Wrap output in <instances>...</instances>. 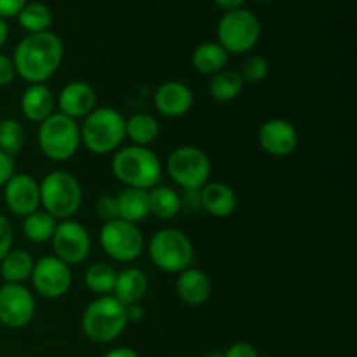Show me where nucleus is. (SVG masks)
<instances>
[{"label": "nucleus", "mask_w": 357, "mask_h": 357, "mask_svg": "<svg viewBox=\"0 0 357 357\" xmlns=\"http://www.w3.org/2000/svg\"><path fill=\"white\" fill-rule=\"evenodd\" d=\"M65 54L61 38L52 31L28 33L13 54L16 75L28 84H44L59 68Z\"/></svg>", "instance_id": "1"}, {"label": "nucleus", "mask_w": 357, "mask_h": 357, "mask_svg": "<svg viewBox=\"0 0 357 357\" xmlns=\"http://www.w3.org/2000/svg\"><path fill=\"white\" fill-rule=\"evenodd\" d=\"M112 173L129 188L150 190L159 185L162 166L155 152L146 146H124L117 150L112 159Z\"/></svg>", "instance_id": "2"}, {"label": "nucleus", "mask_w": 357, "mask_h": 357, "mask_svg": "<svg viewBox=\"0 0 357 357\" xmlns=\"http://www.w3.org/2000/svg\"><path fill=\"white\" fill-rule=\"evenodd\" d=\"M80 128V143L96 155L117 152L126 138V119L112 107L94 108Z\"/></svg>", "instance_id": "3"}, {"label": "nucleus", "mask_w": 357, "mask_h": 357, "mask_svg": "<svg viewBox=\"0 0 357 357\" xmlns=\"http://www.w3.org/2000/svg\"><path fill=\"white\" fill-rule=\"evenodd\" d=\"M40 187V206L52 218L72 220L82 204V188L79 180L68 171L56 169L44 176Z\"/></svg>", "instance_id": "4"}, {"label": "nucleus", "mask_w": 357, "mask_h": 357, "mask_svg": "<svg viewBox=\"0 0 357 357\" xmlns=\"http://www.w3.org/2000/svg\"><path fill=\"white\" fill-rule=\"evenodd\" d=\"M126 307L112 295L98 296L82 314V330L94 344H110L128 326Z\"/></svg>", "instance_id": "5"}, {"label": "nucleus", "mask_w": 357, "mask_h": 357, "mask_svg": "<svg viewBox=\"0 0 357 357\" xmlns=\"http://www.w3.org/2000/svg\"><path fill=\"white\" fill-rule=\"evenodd\" d=\"M80 128L77 121L54 112L38 124V146L47 159L63 162L79 152Z\"/></svg>", "instance_id": "6"}, {"label": "nucleus", "mask_w": 357, "mask_h": 357, "mask_svg": "<svg viewBox=\"0 0 357 357\" xmlns=\"http://www.w3.org/2000/svg\"><path fill=\"white\" fill-rule=\"evenodd\" d=\"M149 255L157 268L169 274H180L194 261V246L178 229H160L152 236Z\"/></svg>", "instance_id": "7"}, {"label": "nucleus", "mask_w": 357, "mask_h": 357, "mask_svg": "<svg viewBox=\"0 0 357 357\" xmlns=\"http://www.w3.org/2000/svg\"><path fill=\"white\" fill-rule=\"evenodd\" d=\"M218 44L229 54H244L258 44L261 37V24L258 17L248 9L229 10L220 20Z\"/></svg>", "instance_id": "8"}, {"label": "nucleus", "mask_w": 357, "mask_h": 357, "mask_svg": "<svg viewBox=\"0 0 357 357\" xmlns=\"http://www.w3.org/2000/svg\"><path fill=\"white\" fill-rule=\"evenodd\" d=\"M171 180L183 190H201L211 176L209 157L197 146H178L166 160Z\"/></svg>", "instance_id": "9"}, {"label": "nucleus", "mask_w": 357, "mask_h": 357, "mask_svg": "<svg viewBox=\"0 0 357 357\" xmlns=\"http://www.w3.org/2000/svg\"><path fill=\"white\" fill-rule=\"evenodd\" d=\"M100 244L107 257L122 264L135 261L145 250V239L138 225L121 218L103 223L100 230Z\"/></svg>", "instance_id": "10"}, {"label": "nucleus", "mask_w": 357, "mask_h": 357, "mask_svg": "<svg viewBox=\"0 0 357 357\" xmlns=\"http://www.w3.org/2000/svg\"><path fill=\"white\" fill-rule=\"evenodd\" d=\"M30 281L37 295L56 300L68 293L72 286V271H70V265L59 260L58 257L47 255L35 261Z\"/></svg>", "instance_id": "11"}, {"label": "nucleus", "mask_w": 357, "mask_h": 357, "mask_svg": "<svg viewBox=\"0 0 357 357\" xmlns=\"http://www.w3.org/2000/svg\"><path fill=\"white\" fill-rule=\"evenodd\" d=\"M52 250L54 257L66 265L82 264L91 253V236L82 223L75 220H63L56 225L52 234Z\"/></svg>", "instance_id": "12"}, {"label": "nucleus", "mask_w": 357, "mask_h": 357, "mask_svg": "<svg viewBox=\"0 0 357 357\" xmlns=\"http://www.w3.org/2000/svg\"><path fill=\"white\" fill-rule=\"evenodd\" d=\"M37 312L33 293L23 284L0 286V323L10 330L28 326Z\"/></svg>", "instance_id": "13"}, {"label": "nucleus", "mask_w": 357, "mask_h": 357, "mask_svg": "<svg viewBox=\"0 0 357 357\" xmlns=\"http://www.w3.org/2000/svg\"><path fill=\"white\" fill-rule=\"evenodd\" d=\"M3 202L10 213L26 216L40 209V187L33 176L26 173H14L3 185Z\"/></svg>", "instance_id": "14"}, {"label": "nucleus", "mask_w": 357, "mask_h": 357, "mask_svg": "<svg viewBox=\"0 0 357 357\" xmlns=\"http://www.w3.org/2000/svg\"><path fill=\"white\" fill-rule=\"evenodd\" d=\"M258 142L268 155L286 157L298 146V132L291 122L284 119H271L261 124Z\"/></svg>", "instance_id": "15"}, {"label": "nucleus", "mask_w": 357, "mask_h": 357, "mask_svg": "<svg viewBox=\"0 0 357 357\" xmlns=\"http://www.w3.org/2000/svg\"><path fill=\"white\" fill-rule=\"evenodd\" d=\"M56 107L59 108V114L73 121L86 119L96 108V91L84 80H73L59 91Z\"/></svg>", "instance_id": "16"}, {"label": "nucleus", "mask_w": 357, "mask_h": 357, "mask_svg": "<svg viewBox=\"0 0 357 357\" xmlns=\"http://www.w3.org/2000/svg\"><path fill=\"white\" fill-rule=\"evenodd\" d=\"M192 105H194V93L187 84L180 80L164 82L153 94V107L167 119H176L188 114Z\"/></svg>", "instance_id": "17"}, {"label": "nucleus", "mask_w": 357, "mask_h": 357, "mask_svg": "<svg viewBox=\"0 0 357 357\" xmlns=\"http://www.w3.org/2000/svg\"><path fill=\"white\" fill-rule=\"evenodd\" d=\"M211 279L201 268H185L178 274L176 293L183 303L190 307H199L208 302L211 296Z\"/></svg>", "instance_id": "18"}, {"label": "nucleus", "mask_w": 357, "mask_h": 357, "mask_svg": "<svg viewBox=\"0 0 357 357\" xmlns=\"http://www.w3.org/2000/svg\"><path fill=\"white\" fill-rule=\"evenodd\" d=\"M20 105L26 121L40 124L54 114L56 96L45 84H30L24 89Z\"/></svg>", "instance_id": "19"}, {"label": "nucleus", "mask_w": 357, "mask_h": 357, "mask_svg": "<svg viewBox=\"0 0 357 357\" xmlns=\"http://www.w3.org/2000/svg\"><path fill=\"white\" fill-rule=\"evenodd\" d=\"M201 206L206 213L215 218H227L237 209V195L229 185L220 181H208L199 190Z\"/></svg>", "instance_id": "20"}, {"label": "nucleus", "mask_w": 357, "mask_h": 357, "mask_svg": "<svg viewBox=\"0 0 357 357\" xmlns=\"http://www.w3.org/2000/svg\"><path fill=\"white\" fill-rule=\"evenodd\" d=\"M146 291H149V279H146L145 272L136 267H128L117 272L112 296L124 307H128L142 302Z\"/></svg>", "instance_id": "21"}, {"label": "nucleus", "mask_w": 357, "mask_h": 357, "mask_svg": "<svg viewBox=\"0 0 357 357\" xmlns=\"http://www.w3.org/2000/svg\"><path fill=\"white\" fill-rule=\"evenodd\" d=\"M119 208V218L129 223H139L150 215L149 206V190H139V188H129L119 192L115 195Z\"/></svg>", "instance_id": "22"}, {"label": "nucleus", "mask_w": 357, "mask_h": 357, "mask_svg": "<svg viewBox=\"0 0 357 357\" xmlns=\"http://www.w3.org/2000/svg\"><path fill=\"white\" fill-rule=\"evenodd\" d=\"M33 265L35 260L28 251L10 250L0 260V278L6 281V284H23L30 279Z\"/></svg>", "instance_id": "23"}, {"label": "nucleus", "mask_w": 357, "mask_h": 357, "mask_svg": "<svg viewBox=\"0 0 357 357\" xmlns=\"http://www.w3.org/2000/svg\"><path fill=\"white\" fill-rule=\"evenodd\" d=\"M229 61V52L218 42H204L197 45L192 54V65L202 75H215L222 72Z\"/></svg>", "instance_id": "24"}, {"label": "nucleus", "mask_w": 357, "mask_h": 357, "mask_svg": "<svg viewBox=\"0 0 357 357\" xmlns=\"http://www.w3.org/2000/svg\"><path fill=\"white\" fill-rule=\"evenodd\" d=\"M244 89V80L237 70L223 68L222 72L211 75L209 80V96L218 103H230L237 100Z\"/></svg>", "instance_id": "25"}, {"label": "nucleus", "mask_w": 357, "mask_h": 357, "mask_svg": "<svg viewBox=\"0 0 357 357\" xmlns=\"http://www.w3.org/2000/svg\"><path fill=\"white\" fill-rule=\"evenodd\" d=\"M150 215L160 220H171L181 213V199L174 188L155 185L149 190Z\"/></svg>", "instance_id": "26"}, {"label": "nucleus", "mask_w": 357, "mask_h": 357, "mask_svg": "<svg viewBox=\"0 0 357 357\" xmlns=\"http://www.w3.org/2000/svg\"><path fill=\"white\" fill-rule=\"evenodd\" d=\"M159 121L150 114H135L126 121V136L131 139L132 145H150L159 138Z\"/></svg>", "instance_id": "27"}, {"label": "nucleus", "mask_w": 357, "mask_h": 357, "mask_svg": "<svg viewBox=\"0 0 357 357\" xmlns=\"http://www.w3.org/2000/svg\"><path fill=\"white\" fill-rule=\"evenodd\" d=\"M56 225H58V220L52 218L44 209H37V211L24 216L23 234L28 241L35 244L47 243V241L52 239Z\"/></svg>", "instance_id": "28"}, {"label": "nucleus", "mask_w": 357, "mask_h": 357, "mask_svg": "<svg viewBox=\"0 0 357 357\" xmlns=\"http://www.w3.org/2000/svg\"><path fill=\"white\" fill-rule=\"evenodd\" d=\"M17 23L28 33H42L49 31V26L52 23V13L45 3L42 2H30L20 10L17 14Z\"/></svg>", "instance_id": "29"}, {"label": "nucleus", "mask_w": 357, "mask_h": 357, "mask_svg": "<svg viewBox=\"0 0 357 357\" xmlns=\"http://www.w3.org/2000/svg\"><path fill=\"white\" fill-rule=\"evenodd\" d=\"M115 279H117V271L112 265L103 264V261L89 265L86 274H84V282H86L87 289L96 293L98 296L112 295Z\"/></svg>", "instance_id": "30"}, {"label": "nucleus", "mask_w": 357, "mask_h": 357, "mask_svg": "<svg viewBox=\"0 0 357 357\" xmlns=\"http://www.w3.org/2000/svg\"><path fill=\"white\" fill-rule=\"evenodd\" d=\"M24 146V128L16 119H2L0 121V150L7 155L14 157Z\"/></svg>", "instance_id": "31"}, {"label": "nucleus", "mask_w": 357, "mask_h": 357, "mask_svg": "<svg viewBox=\"0 0 357 357\" xmlns=\"http://www.w3.org/2000/svg\"><path fill=\"white\" fill-rule=\"evenodd\" d=\"M271 73V65H268L267 58L260 54H255L246 58V61L243 63L239 70V75L243 77L244 84L250 82V84H258L261 80H265Z\"/></svg>", "instance_id": "32"}, {"label": "nucleus", "mask_w": 357, "mask_h": 357, "mask_svg": "<svg viewBox=\"0 0 357 357\" xmlns=\"http://www.w3.org/2000/svg\"><path fill=\"white\" fill-rule=\"evenodd\" d=\"M96 215L107 222H114V220H119V208H117V199L112 197V195H103L100 197L96 204Z\"/></svg>", "instance_id": "33"}, {"label": "nucleus", "mask_w": 357, "mask_h": 357, "mask_svg": "<svg viewBox=\"0 0 357 357\" xmlns=\"http://www.w3.org/2000/svg\"><path fill=\"white\" fill-rule=\"evenodd\" d=\"M13 227H10V222L7 220V216H3L0 213V260L13 250Z\"/></svg>", "instance_id": "34"}, {"label": "nucleus", "mask_w": 357, "mask_h": 357, "mask_svg": "<svg viewBox=\"0 0 357 357\" xmlns=\"http://www.w3.org/2000/svg\"><path fill=\"white\" fill-rule=\"evenodd\" d=\"M16 79V68L9 56L0 52V87L10 86Z\"/></svg>", "instance_id": "35"}, {"label": "nucleus", "mask_w": 357, "mask_h": 357, "mask_svg": "<svg viewBox=\"0 0 357 357\" xmlns=\"http://www.w3.org/2000/svg\"><path fill=\"white\" fill-rule=\"evenodd\" d=\"M223 357H258V351L248 342H236L223 352Z\"/></svg>", "instance_id": "36"}, {"label": "nucleus", "mask_w": 357, "mask_h": 357, "mask_svg": "<svg viewBox=\"0 0 357 357\" xmlns=\"http://www.w3.org/2000/svg\"><path fill=\"white\" fill-rule=\"evenodd\" d=\"M180 199H181V211H183V209L188 213L202 211L199 190H183V195H180Z\"/></svg>", "instance_id": "37"}, {"label": "nucleus", "mask_w": 357, "mask_h": 357, "mask_svg": "<svg viewBox=\"0 0 357 357\" xmlns=\"http://www.w3.org/2000/svg\"><path fill=\"white\" fill-rule=\"evenodd\" d=\"M28 3V0H0V17H16L20 10Z\"/></svg>", "instance_id": "38"}, {"label": "nucleus", "mask_w": 357, "mask_h": 357, "mask_svg": "<svg viewBox=\"0 0 357 357\" xmlns=\"http://www.w3.org/2000/svg\"><path fill=\"white\" fill-rule=\"evenodd\" d=\"M13 174H14V159L0 150V187H3Z\"/></svg>", "instance_id": "39"}, {"label": "nucleus", "mask_w": 357, "mask_h": 357, "mask_svg": "<svg viewBox=\"0 0 357 357\" xmlns=\"http://www.w3.org/2000/svg\"><path fill=\"white\" fill-rule=\"evenodd\" d=\"M126 317H128V323H138V321H142L145 317V309H143L142 303L126 307Z\"/></svg>", "instance_id": "40"}, {"label": "nucleus", "mask_w": 357, "mask_h": 357, "mask_svg": "<svg viewBox=\"0 0 357 357\" xmlns=\"http://www.w3.org/2000/svg\"><path fill=\"white\" fill-rule=\"evenodd\" d=\"M244 2H246V0H215L216 6H218L220 9L225 10V13H229V10L243 9Z\"/></svg>", "instance_id": "41"}, {"label": "nucleus", "mask_w": 357, "mask_h": 357, "mask_svg": "<svg viewBox=\"0 0 357 357\" xmlns=\"http://www.w3.org/2000/svg\"><path fill=\"white\" fill-rule=\"evenodd\" d=\"M103 357H139V356L129 347H117V349H112V351H108Z\"/></svg>", "instance_id": "42"}, {"label": "nucleus", "mask_w": 357, "mask_h": 357, "mask_svg": "<svg viewBox=\"0 0 357 357\" xmlns=\"http://www.w3.org/2000/svg\"><path fill=\"white\" fill-rule=\"evenodd\" d=\"M7 37H9V24H7L6 20H2V17H0V47L6 44Z\"/></svg>", "instance_id": "43"}, {"label": "nucleus", "mask_w": 357, "mask_h": 357, "mask_svg": "<svg viewBox=\"0 0 357 357\" xmlns=\"http://www.w3.org/2000/svg\"><path fill=\"white\" fill-rule=\"evenodd\" d=\"M209 357H223V352H213Z\"/></svg>", "instance_id": "44"}, {"label": "nucleus", "mask_w": 357, "mask_h": 357, "mask_svg": "<svg viewBox=\"0 0 357 357\" xmlns=\"http://www.w3.org/2000/svg\"><path fill=\"white\" fill-rule=\"evenodd\" d=\"M258 2H271V0H258Z\"/></svg>", "instance_id": "45"}]
</instances>
